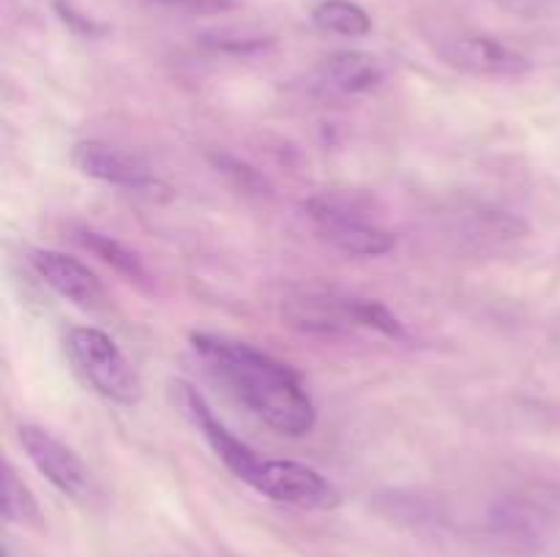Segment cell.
Segmentation results:
<instances>
[{
  "label": "cell",
  "instance_id": "6da1fadb",
  "mask_svg": "<svg viewBox=\"0 0 560 557\" xmlns=\"http://www.w3.org/2000/svg\"><path fill=\"white\" fill-rule=\"evenodd\" d=\"M191 347L235 402L284 437L315 429L317 407L299 371L249 342L217 333H191Z\"/></svg>",
  "mask_w": 560,
  "mask_h": 557
},
{
  "label": "cell",
  "instance_id": "7a4b0ae2",
  "mask_svg": "<svg viewBox=\"0 0 560 557\" xmlns=\"http://www.w3.org/2000/svg\"><path fill=\"white\" fill-rule=\"evenodd\" d=\"M284 320L304 333L375 331L386 339H405V325L383 300L342 293L337 287H301L282 304Z\"/></svg>",
  "mask_w": 560,
  "mask_h": 557
},
{
  "label": "cell",
  "instance_id": "3957f363",
  "mask_svg": "<svg viewBox=\"0 0 560 557\" xmlns=\"http://www.w3.org/2000/svg\"><path fill=\"white\" fill-rule=\"evenodd\" d=\"M66 353L93 386V391L115 404H137L142 399V382L124 349L109 333L93 325H77L66 333Z\"/></svg>",
  "mask_w": 560,
  "mask_h": 557
},
{
  "label": "cell",
  "instance_id": "277c9868",
  "mask_svg": "<svg viewBox=\"0 0 560 557\" xmlns=\"http://www.w3.org/2000/svg\"><path fill=\"white\" fill-rule=\"evenodd\" d=\"M312 227L326 244L350 257H383L397 249V235L339 194H315L304 202Z\"/></svg>",
  "mask_w": 560,
  "mask_h": 557
},
{
  "label": "cell",
  "instance_id": "5b68a950",
  "mask_svg": "<svg viewBox=\"0 0 560 557\" xmlns=\"http://www.w3.org/2000/svg\"><path fill=\"white\" fill-rule=\"evenodd\" d=\"M246 486L257 495L282 506L304 508V511H331L339 506V489L312 464L293 459H262L257 473Z\"/></svg>",
  "mask_w": 560,
  "mask_h": 557
},
{
  "label": "cell",
  "instance_id": "8992f818",
  "mask_svg": "<svg viewBox=\"0 0 560 557\" xmlns=\"http://www.w3.org/2000/svg\"><path fill=\"white\" fill-rule=\"evenodd\" d=\"M173 391L180 410H184V415L191 420V426L206 437V442L211 446V451L217 453L219 462H222L235 478L249 484L252 475L257 473V467H260L262 462V459L257 457L255 448L246 446L238 435H233V431L224 426V420L213 413L211 404L206 402V396H202L191 382L175 380Z\"/></svg>",
  "mask_w": 560,
  "mask_h": 557
},
{
  "label": "cell",
  "instance_id": "52a82bcc",
  "mask_svg": "<svg viewBox=\"0 0 560 557\" xmlns=\"http://www.w3.org/2000/svg\"><path fill=\"white\" fill-rule=\"evenodd\" d=\"M16 440H20L22 451L31 459L33 467L60 491V495L71 497V500H88L91 495V473L82 464V459L66 446L63 440L47 431L44 426L22 424L16 429Z\"/></svg>",
  "mask_w": 560,
  "mask_h": 557
},
{
  "label": "cell",
  "instance_id": "ba28073f",
  "mask_svg": "<svg viewBox=\"0 0 560 557\" xmlns=\"http://www.w3.org/2000/svg\"><path fill=\"white\" fill-rule=\"evenodd\" d=\"M71 164L85 178H93L107 186H118V189L151 191L159 186L153 169L140 156H135V153L124 151L118 145H109L104 140L77 142L71 147Z\"/></svg>",
  "mask_w": 560,
  "mask_h": 557
},
{
  "label": "cell",
  "instance_id": "9c48e42d",
  "mask_svg": "<svg viewBox=\"0 0 560 557\" xmlns=\"http://www.w3.org/2000/svg\"><path fill=\"white\" fill-rule=\"evenodd\" d=\"M27 262L36 276L69 304L88 311H96L107 304V289H104L102 278L77 257L58 249H36L31 251Z\"/></svg>",
  "mask_w": 560,
  "mask_h": 557
},
{
  "label": "cell",
  "instance_id": "30bf717a",
  "mask_svg": "<svg viewBox=\"0 0 560 557\" xmlns=\"http://www.w3.org/2000/svg\"><path fill=\"white\" fill-rule=\"evenodd\" d=\"M438 55L443 63L452 69L465 71L474 76H498V80H509V76H523L530 69V60L523 52H517L509 44L498 42L492 36H454L438 47Z\"/></svg>",
  "mask_w": 560,
  "mask_h": 557
},
{
  "label": "cell",
  "instance_id": "8fae6325",
  "mask_svg": "<svg viewBox=\"0 0 560 557\" xmlns=\"http://www.w3.org/2000/svg\"><path fill=\"white\" fill-rule=\"evenodd\" d=\"M383 80H386V69L381 60L370 52H359V49L337 52L323 63V82L345 96L375 91L383 85Z\"/></svg>",
  "mask_w": 560,
  "mask_h": 557
},
{
  "label": "cell",
  "instance_id": "7c38bea8",
  "mask_svg": "<svg viewBox=\"0 0 560 557\" xmlns=\"http://www.w3.org/2000/svg\"><path fill=\"white\" fill-rule=\"evenodd\" d=\"M77 240H80V244L85 246L91 254H96L98 260L107 262L115 273H120L124 278H129V282L142 284V287H148V284H151V273H148L142 257H137V251H131L129 246L120 244V240H115L113 235H104V233H96V229L82 227V229H77Z\"/></svg>",
  "mask_w": 560,
  "mask_h": 557
},
{
  "label": "cell",
  "instance_id": "4fadbf2b",
  "mask_svg": "<svg viewBox=\"0 0 560 557\" xmlns=\"http://www.w3.org/2000/svg\"><path fill=\"white\" fill-rule=\"evenodd\" d=\"M3 519L9 524H20V528H44V513L36 495L22 481V475L16 473L9 459L3 462Z\"/></svg>",
  "mask_w": 560,
  "mask_h": 557
},
{
  "label": "cell",
  "instance_id": "5bb4252c",
  "mask_svg": "<svg viewBox=\"0 0 560 557\" xmlns=\"http://www.w3.org/2000/svg\"><path fill=\"white\" fill-rule=\"evenodd\" d=\"M312 22H315L320 31L337 33V36L348 38H361L370 36L372 20L359 3L353 0H323L320 5H315L312 11Z\"/></svg>",
  "mask_w": 560,
  "mask_h": 557
},
{
  "label": "cell",
  "instance_id": "9a60e30c",
  "mask_svg": "<svg viewBox=\"0 0 560 557\" xmlns=\"http://www.w3.org/2000/svg\"><path fill=\"white\" fill-rule=\"evenodd\" d=\"M151 5H159L164 11H175V14L189 16H211L224 14V11L235 9V0H148Z\"/></svg>",
  "mask_w": 560,
  "mask_h": 557
},
{
  "label": "cell",
  "instance_id": "2e32d148",
  "mask_svg": "<svg viewBox=\"0 0 560 557\" xmlns=\"http://www.w3.org/2000/svg\"><path fill=\"white\" fill-rule=\"evenodd\" d=\"M558 500H560V495H558Z\"/></svg>",
  "mask_w": 560,
  "mask_h": 557
}]
</instances>
